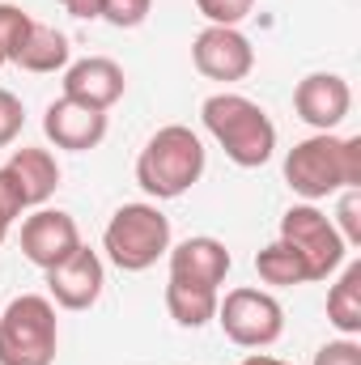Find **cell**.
I'll return each mask as SVG.
<instances>
[{
    "label": "cell",
    "instance_id": "obj_8",
    "mask_svg": "<svg viewBox=\"0 0 361 365\" xmlns=\"http://www.w3.org/2000/svg\"><path fill=\"white\" fill-rule=\"evenodd\" d=\"M191 64L208 81H243L255 68V47L238 26H204L191 43Z\"/></svg>",
    "mask_w": 361,
    "mask_h": 365
},
{
    "label": "cell",
    "instance_id": "obj_17",
    "mask_svg": "<svg viewBox=\"0 0 361 365\" xmlns=\"http://www.w3.org/2000/svg\"><path fill=\"white\" fill-rule=\"evenodd\" d=\"M217 289H200V284H183V280H166V310L179 327H208L217 319Z\"/></svg>",
    "mask_w": 361,
    "mask_h": 365
},
{
    "label": "cell",
    "instance_id": "obj_9",
    "mask_svg": "<svg viewBox=\"0 0 361 365\" xmlns=\"http://www.w3.org/2000/svg\"><path fill=\"white\" fill-rule=\"evenodd\" d=\"M77 247H81V230L60 208H34L21 221V255L34 268H43V272L56 268V264H64Z\"/></svg>",
    "mask_w": 361,
    "mask_h": 365
},
{
    "label": "cell",
    "instance_id": "obj_5",
    "mask_svg": "<svg viewBox=\"0 0 361 365\" xmlns=\"http://www.w3.org/2000/svg\"><path fill=\"white\" fill-rule=\"evenodd\" d=\"M60 319L51 297L21 293L0 314V365H56Z\"/></svg>",
    "mask_w": 361,
    "mask_h": 365
},
{
    "label": "cell",
    "instance_id": "obj_12",
    "mask_svg": "<svg viewBox=\"0 0 361 365\" xmlns=\"http://www.w3.org/2000/svg\"><path fill=\"white\" fill-rule=\"evenodd\" d=\"M106 110H93V106H81L73 98H56L47 110H43V132L56 149H68V153H90L106 140Z\"/></svg>",
    "mask_w": 361,
    "mask_h": 365
},
{
    "label": "cell",
    "instance_id": "obj_28",
    "mask_svg": "<svg viewBox=\"0 0 361 365\" xmlns=\"http://www.w3.org/2000/svg\"><path fill=\"white\" fill-rule=\"evenodd\" d=\"M238 365H289V361H280V357H268V353H260V349H255L251 357H243Z\"/></svg>",
    "mask_w": 361,
    "mask_h": 365
},
{
    "label": "cell",
    "instance_id": "obj_26",
    "mask_svg": "<svg viewBox=\"0 0 361 365\" xmlns=\"http://www.w3.org/2000/svg\"><path fill=\"white\" fill-rule=\"evenodd\" d=\"M21 212H26L21 187H17V182H13V175H9V170L0 166V225L9 230V225H13V221L21 217Z\"/></svg>",
    "mask_w": 361,
    "mask_h": 365
},
{
    "label": "cell",
    "instance_id": "obj_20",
    "mask_svg": "<svg viewBox=\"0 0 361 365\" xmlns=\"http://www.w3.org/2000/svg\"><path fill=\"white\" fill-rule=\"evenodd\" d=\"M30 13L21 9V4H9V0H0V51L9 56V64H13V56H17V47H21V38H26V30H30Z\"/></svg>",
    "mask_w": 361,
    "mask_h": 365
},
{
    "label": "cell",
    "instance_id": "obj_2",
    "mask_svg": "<svg viewBox=\"0 0 361 365\" xmlns=\"http://www.w3.org/2000/svg\"><path fill=\"white\" fill-rule=\"evenodd\" d=\"M285 182L306 204L327 200L345 187H361V136L315 132L298 140L285 158Z\"/></svg>",
    "mask_w": 361,
    "mask_h": 365
},
{
    "label": "cell",
    "instance_id": "obj_22",
    "mask_svg": "<svg viewBox=\"0 0 361 365\" xmlns=\"http://www.w3.org/2000/svg\"><path fill=\"white\" fill-rule=\"evenodd\" d=\"M195 9L208 26H238L255 13V0H195Z\"/></svg>",
    "mask_w": 361,
    "mask_h": 365
},
{
    "label": "cell",
    "instance_id": "obj_16",
    "mask_svg": "<svg viewBox=\"0 0 361 365\" xmlns=\"http://www.w3.org/2000/svg\"><path fill=\"white\" fill-rule=\"evenodd\" d=\"M17 68L34 73V77H47V73H64L73 64V47H68V34L47 26V21H30L17 56H13Z\"/></svg>",
    "mask_w": 361,
    "mask_h": 365
},
{
    "label": "cell",
    "instance_id": "obj_30",
    "mask_svg": "<svg viewBox=\"0 0 361 365\" xmlns=\"http://www.w3.org/2000/svg\"><path fill=\"white\" fill-rule=\"evenodd\" d=\"M4 234H9V230H4V225H0V247H4Z\"/></svg>",
    "mask_w": 361,
    "mask_h": 365
},
{
    "label": "cell",
    "instance_id": "obj_6",
    "mask_svg": "<svg viewBox=\"0 0 361 365\" xmlns=\"http://www.w3.org/2000/svg\"><path fill=\"white\" fill-rule=\"evenodd\" d=\"M217 323L230 344L238 349H268L285 336V306L272 297L268 289H230L217 297Z\"/></svg>",
    "mask_w": 361,
    "mask_h": 365
},
{
    "label": "cell",
    "instance_id": "obj_14",
    "mask_svg": "<svg viewBox=\"0 0 361 365\" xmlns=\"http://www.w3.org/2000/svg\"><path fill=\"white\" fill-rule=\"evenodd\" d=\"M123 93H128V77L111 56H86L64 68V98H73L81 106L111 110Z\"/></svg>",
    "mask_w": 361,
    "mask_h": 365
},
{
    "label": "cell",
    "instance_id": "obj_24",
    "mask_svg": "<svg viewBox=\"0 0 361 365\" xmlns=\"http://www.w3.org/2000/svg\"><path fill=\"white\" fill-rule=\"evenodd\" d=\"M21 128H26V106H21V98L0 86V149H9V145L21 136Z\"/></svg>",
    "mask_w": 361,
    "mask_h": 365
},
{
    "label": "cell",
    "instance_id": "obj_11",
    "mask_svg": "<svg viewBox=\"0 0 361 365\" xmlns=\"http://www.w3.org/2000/svg\"><path fill=\"white\" fill-rule=\"evenodd\" d=\"M102 284H106V268H102V255L90 251L86 242L56 268H47V293H51V306H64V310H90L93 302L102 297Z\"/></svg>",
    "mask_w": 361,
    "mask_h": 365
},
{
    "label": "cell",
    "instance_id": "obj_7",
    "mask_svg": "<svg viewBox=\"0 0 361 365\" xmlns=\"http://www.w3.org/2000/svg\"><path fill=\"white\" fill-rule=\"evenodd\" d=\"M280 238L306 259L310 280H327L345 268L349 259V242L340 238V230L332 225L327 212H319L315 204H293L285 217H280Z\"/></svg>",
    "mask_w": 361,
    "mask_h": 365
},
{
    "label": "cell",
    "instance_id": "obj_19",
    "mask_svg": "<svg viewBox=\"0 0 361 365\" xmlns=\"http://www.w3.org/2000/svg\"><path fill=\"white\" fill-rule=\"evenodd\" d=\"M255 272L264 284L272 289H293V284H310V268H306V259L285 242V238H276L268 242L260 255H255Z\"/></svg>",
    "mask_w": 361,
    "mask_h": 365
},
{
    "label": "cell",
    "instance_id": "obj_25",
    "mask_svg": "<svg viewBox=\"0 0 361 365\" xmlns=\"http://www.w3.org/2000/svg\"><path fill=\"white\" fill-rule=\"evenodd\" d=\"M315 365H361V344L353 340V336L327 340V344L315 353Z\"/></svg>",
    "mask_w": 361,
    "mask_h": 365
},
{
    "label": "cell",
    "instance_id": "obj_21",
    "mask_svg": "<svg viewBox=\"0 0 361 365\" xmlns=\"http://www.w3.org/2000/svg\"><path fill=\"white\" fill-rule=\"evenodd\" d=\"M340 195V208H336V230H340V238L349 242V251L361 247V187H345V191H336Z\"/></svg>",
    "mask_w": 361,
    "mask_h": 365
},
{
    "label": "cell",
    "instance_id": "obj_15",
    "mask_svg": "<svg viewBox=\"0 0 361 365\" xmlns=\"http://www.w3.org/2000/svg\"><path fill=\"white\" fill-rule=\"evenodd\" d=\"M4 170H9L13 182L21 187L26 208H43V204L56 195V187H60V162H56L47 149H34V145L13 149L9 162H4Z\"/></svg>",
    "mask_w": 361,
    "mask_h": 365
},
{
    "label": "cell",
    "instance_id": "obj_4",
    "mask_svg": "<svg viewBox=\"0 0 361 365\" xmlns=\"http://www.w3.org/2000/svg\"><path fill=\"white\" fill-rule=\"evenodd\" d=\"M102 251L119 272H149L171 251V217L149 200L123 204L102 230Z\"/></svg>",
    "mask_w": 361,
    "mask_h": 365
},
{
    "label": "cell",
    "instance_id": "obj_27",
    "mask_svg": "<svg viewBox=\"0 0 361 365\" xmlns=\"http://www.w3.org/2000/svg\"><path fill=\"white\" fill-rule=\"evenodd\" d=\"M102 4L106 0H60V9L77 21H102Z\"/></svg>",
    "mask_w": 361,
    "mask_h": 365
},
{
    "label": "cell",
    "instance_id": "obj_18",
    "mask_svg": "<svg viewBox=\"0 0 361 365\" xmlns=\"http://www.w3.org/2000/svg\"><path fill=\"white\" fill-rule=\"evenodd\" d=\"M327 323L340 336H361V264H345L327 289Z\"/></svg>",
    "mask_w": 361,
    "mask_h": 365
},
{
    "label": "cell",
    "instance_id": "obj_10",
    "mask_svg": "<svg viewBox=\"0 0 361 365\" xmlns=\"http://www.w3.org/2000/svg\"><path fill=\"white\" fill-rule=\"evenodd\" d=\"M293 110L306 128L336 132L353 110V90L340 73H306L293 90Z\"/></svg>",
    "mask_w": 361,
    "mask_h": 365
},
{
    "label": "cell",
    "instance_id": "obj_29",
    "mask_svg": "<svg viewBox=\"0 0 361 365\" xmlns=\"http://www.w3.org/2000/svg\"><path fill=\"white\" fill-rule=\"evenodd\" d=\"M4 64H9V56H4V51H0V68H4Z\"/></svg>",
    "mask_w": 361,
    "mask_h": 365
},
{
    "label": "cell",
    "instance_id": "obj_23",
    "mask_svg": "<svg viewBox=\"0 0 361 365\" xmlns=\"http://www.w3.org/2000/svg\"><path fill=\"white\" fill-rule=\"evenodd\" d=\"M149 13H153V0H106L102 4V21H111L115 30H136L145 26Z\"/></svg>",
    "mask_w": 361,
    "mask_h": 365
},
{
    "label": "cell",
    "instance_id": "obj_1",
    "mask_svg": "<svg viewBox=\"0 0 361 365\" xmlns=\"http://www.w3.org/2000/svg\"><path fill=\"white\" fill-rule=\"evenodd\" d=\"M200 123L225 149V158L234 166H243V170L268 166L272 153H276V123L247 93H230V90L208 93L200 102Z\"/></svg>",
    "mask_w": 361,
    "mask_h": 365
},
{
    "label": "cell",
    "instance_id": "obj_13",
    "mask_svg": "<svg viewBox=\"0 0 361 365\" xmlns=\"http://www.w3.org/2000/svg\"><path fill=\"white\" fill-rule=\"evenodd\" d=\"M166 259H171V280L200 284V289H217V293H221L225 276H230V268H234V259H230L225 242H221V238H213V234L183 238L179 247H171V251H166Z\"/></svg>",
    "mask_w": 361,
    "mask_h": 365
},
{
    "label": "cell",
    "instance_id": "obj_3",
    "mask_svg": "<svg viewBox=\"0 0 361 365\" xmlns=\"http://www.w3.org/2000/svg\"><path fill=\"white\" fill-rule=\"evenodd\" d=\"M204 166H208V149L200 132H191L187 123H166L145 140L136 158V182L149 200H179L200 182Z\"/></svg>",
    "mask_w": 361,
    "mask_h": 365
}]
</instances>
